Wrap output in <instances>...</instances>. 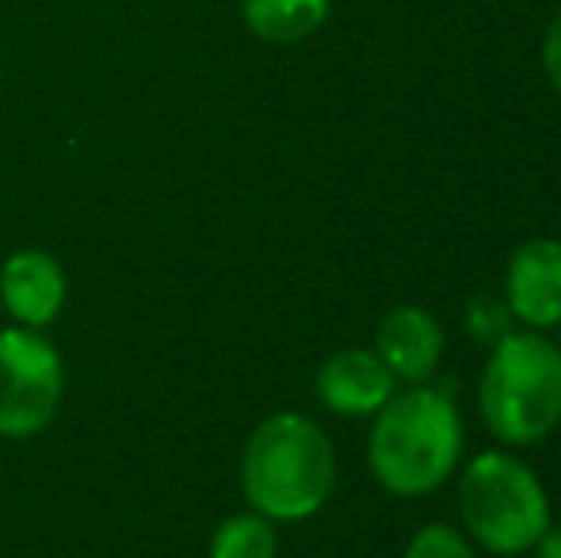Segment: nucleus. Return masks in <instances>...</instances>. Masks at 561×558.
<instances>
[{
    "label": "nucleus",
    "instance_id": "obj_1",
    "mask_svg": "<svg viewBox=\"0 0 561 558\" xmlns=\"http://www.w3.org/2000/svg\"><path fill=\"white\" fill-rule=\"evenodd\" d=\"M336 452L325 429L302 413H275L252 429L241 455V490L267 521H306L329 501Z\"/></svg>",
    "mask_w": 561,
    "mask_h": 558
},
{
    "label": "nucleus",
    "instance_id": "obj_11",
    "mask_svg": "<svg viewBox=\"0 0 561 558\" xmlns=\"http://www.w3.org/2000/svg\"><path fill=\"white\" fill-rule=\"evenodd\" d=\"M279 536L275 521L260 513H237L222 521L210 536V558H275Z\"/></svg>",
    "mask_w": 561,
    "mask_h": 558
},
{
    "label": "nucleus",
    "instance_id": "obj_6",
    "mask_svg": "<svg viewBox=\"0 0 561 558\" xmlns=\"http://www.w3.org/2000/svg\"><path fill=\"white\" fill-rule=\"evenodd\" d=\"M66 295V269L58 264V257L43 249H20L0 269V303L15 318V326L46 329L61 314Z\"/></svg>",
    "mask_w": 561,
    "mask_h": 558
},
{
    "label": "nucleus",
    "instance_id": "obj_8",
    "mask_svg": "<svg viewBox=\"0 0 561 558\" xmlns=\"http://www.w3.org/2000/svg\"><path fill=\"white\" fill-rule=\"evenodd\" d=\"M318 395L340 418H370L393 398V375L378 352L344 349L318 372Z\"/></svg>",
    "mask_w": 561,
    "mask_h": 558
},
{
    "label": "nucleus",
    "instance_id": "obj_12",
    "mask_svg": "<svg viewBox=\"0 0 561 558\" xmlns=\"http://www.w3.org/2000/svg\"><path fill=\"white\" fill-rule=\"evenodd\" d=\"M405 558H473V547L447 524H428L424 532H416Z\"/></svg>",
    "mask_w": 561,
    "mask_h": 558
},
{
    "label": "nucleus",
    "instance_id": "obj_2",
    "mask_svg": "<svg viewBox=\"0 0 561 558\" xmlns=\"http://www.w3.org/2000/svg\"><path fill=\"white\" fill-rule=\"evenodd\" d=\"M370 470L398 498H421L450 478L462 455V421L439 390L413 387L375 413Z\"/></svg>",
    "mask_w": 561,
    "mask_h": 558
},
{
    "label": "nucleus",
    "instance_id": "obj_9",
    "mask_svg": "<svg viewBox=\"0 0 561 558\" xmlns=\"http://www.w3.org/2000/svg\"><path fill=\"white\" fill-rule=\"evenodd\" d=\"M444 356V329L421 306H401L386 314L378 326V360L390 367L393 379L424 383Z\"/></svg>",
    "mask_w": 561,
    "mask_h": 558
},
{
    "label": "nucleus",
    "instance_id": "obj_14",
    "mask_svg": "<svg viewBox=\"0 0 561 558\" xmlns=\"http://www.w3.org/2000/svg\"><path fill=\"white\" fill-rule=\"evenodd\" d=\"M535 547H539V558H561V528H547V536Z\"/></svg>",
    "mask_w": 561,
    "mask_h": 558
},
{
    "label": "nucleus",
    "instance_id": "obj_15",
    "mask_svg": "<svg viewBox=\"0 0 561 558\" xmlns=\"http://www.w3.org/2000/svg\"><path fill=\"white\" fill-rule=\"evenodd\" d=\"M558 326H561V321H558Z\"/></svg>",
    "mask_w": 561,
    "mask_h": 558
},
{
    "label": "nucleus",
    "instance_id": "obj_3",
    "mask_svg": "<svg viewBox=\"0 0 561 558\" xmlns=\"http://www.w3.org/2000/svg\"><path fill=\"white\" fill-rule=\"evenodd\" d=\"M481 418L504 444H539L561 421V349L539 333H504L481 375Z\"/></svg>",
    "mask_w": 561,
    "mask_h": 558
},
{
    "label": "nucleus",
    "instance_id": "obj_7",
    "mask_svg": "<svg viewBox=\"0 0 561 558\" xmlns=\"http://www.w3.org/2000/svg\"><path fill=\"white\" fill-rule=\"evenodd\" d=\"M508 310L524 326L550 329L561 321V241L535 238L508 264Z\"/></svg>",
    "mask_w": 561,
    "mask_h": 558
},
{
    "label": "nucleus",
    "instance_id": "obj_5",
    "mask_svg": "<svg viewBox=\"0 0 561 558\" xmlns=\"http://www.w3.org/2000/svg\"><path fill=\"white\" fill-rule=\"evenodd\" d=\"M66 364L43 329H0V436H38L61 410Z\"/></svg>",
    "mask_w": 561,
    "mask_h": 558
},
{
    "label": "nucleus",
    "instance_id": "obj_10",
    "mask_svg": "<svg viewBox=\"0 0 561 558\" xmlns=\"http://www.w3.org/2000/svg\"><path fill=\"white\" fill-rule=\"evenodd\" d=\"M241 20L264 43H302L329 20V0H241Z\"/></svg>",
    "mask_w": 561,
    "mask_h": 558
},
{
    "label": "nucleus",
    "instance_id": "obj_13",
    "mask_svg": "<svg viewBox=\"0 0 561 558\" xmlns=\"http://www.w3.org/2000/svg\"><path fill=\"white\" fill-rule=\"evenodd\" d=\"M542 69H547L550 84L561 92V12L547 27V38H542Z\"/></svg>",
    "mask_w": 561,
    "mask_h": 558
},
{
    "label": "nucleus",
    "instance_id": "obj_4",
    "mask_svg": "<svg viewBox=\"0 0 561 558\" xmlns=\"http://www.w3.org/2000/svg\"><path fill=\"white\" fill-rule=\"evenodd\" d=\"M466 532L493 555H524L547 536L550 501L527 463L508 452H481L458 486Z\"/></svg>",
    "mask_w": 561,
    "mask_h": 558
}]
</instances>
